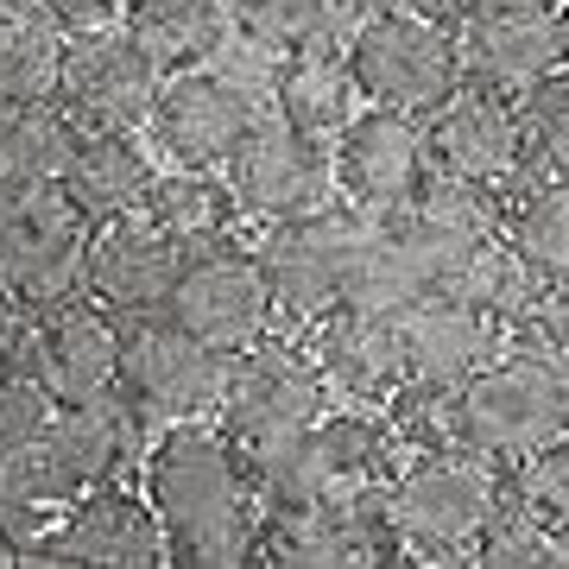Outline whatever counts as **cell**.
Masks as SVG:
<instances>
[{
  "label": "cell",
  "instance_id": "cell-1",
  "mask_svg": "<svg viewBox=\"0 0 569 569\" xmlns=\"http://www.w3.org/2000/svg\"><path fill=\"white\" fill-rule=\"evenodd\" d=\"M146 500L164 526V550L183 569L260 563L266 500L253 488L247 449L222 430V418H178L146 449Z\"/></svg>",
  "mask_w": 569,
  "mask_h": 569
},
{
  "label": "cell",
  "instance_id": "cell-2",
  "mask_svg": "<svg viewBox=\"0 0 569 569\" xmlns=\"http://www.w3.org/2000/svg\"><path fill=\"white\" fill-rule=\"evenodd\" d=\"M387 507L411 563H475L500 507V462L468 443L411 449V462L392 468Z\"/></svg>",
  "mask_w": 569,
  "mask_h": 569
},
{
  "label": "cell",
  "instance_id": "cell-3",
  "mask_svg": "<svg viewBox=\"0 0 569 569\" xmlns=\"http://www.w3.org/2000/svg\"><path fill=\"white\" fill-rule=\"evenodd\" d=\"M456 430L493 462L569 437V361L545 348H500L468 387H456Z\"/></svg>",
  "mask_w": 569,
  "mask_h": 569
},
{
  "label": "cell",
  "instance_id": "cell-4",
  "mask_svg": "<svg viewBox=\"0 0 569 569\" xmlns=\"http://www.w3.org/2000/svg\"><path fill=\"white\" fill-rule=\"evenodd\" d=\"M260 563L329 569V563H411L387 507V481L317 500H284L260 519Z\"/></svg>",
  "mask_w": 569,
  "mask_h": 569
},
{
  "label": "cell",
  "instance_id": "cell-5",
  "mask_svg": "<svg viewBox=\"0 0 569 569\" xmlns=\"http://www.w3.org/2000/svg\"><path fill=\"white\" fill-rule=\"evenodd\" d=\"M348 63H355V82H361L367 102L411 108V114H430L468 82L462 32H449V26L411 13V7L367 13L348 39Z\"/></svg>",
  "mask_w": 569,
  "mask_h": 569
},
{
  "label": "cell",
  "instance_id": "cell-6",
  "mask_svg": "<svg viewBox=\"0 0 569 569\" xmlns=\"http://www.w3.org/2000/svg\"><path fill=\"white\" fill-rule=\"evenodd\" d=\"M361 203H323L310 216L272 222L260 253V272L272 284V305H279L284 329H305L310 317H323L329 305H342L348 284H355V253H361Z\"/></svg>",
  "mask_w": 569,
  "mask_h": 569
},
{
  "label": "cell",
  "instance_id": "cell-7",
  "mask_svg": "<svg viewBox=\"0 0 569 569\" xmlns=\"http://www.w3.org/2000/svg\"><path fill=\"white\" fill-rule=\"evenodd\" d=\"M89 234H96V222L58 183L0 197V291H13L26 310H51L77 298Z\"/></svg>",
  "mask_w": 569,
  "mask_h": 569
},
{
  "label": "cell",
  "instance_id": "cell-8",
  "mask_svg": "<svg viewBox=\"0 0 569 569\" xmlns=\"http://www.w3.org/2000/svg\"><path fill=\"white\" fill-rule=\"evenodd\" d=\"M228 387V355L209 348L203 336L171 317H127L121 329V392L152 418V425H178V418H216Z\"/></svg>",
  "mask_w": 569,
  "mask_h": 569
},
{
  "label": "cell",
  "instance_id": "cell-9",
  "mask_svg": "<svg viewBox=\"0 0 569 569\" xmlns=\"http://www.w3.org/2000/svg\"><path fill=\"white\" fill-rule=\"evenodd\" d=\"M228 190L241 197L247 216L260 222H291L329 203L336 190V146H323V133H305L298 121H284L279 108L241 133V146L222 159Z\"/></svg>",
  "mask_w": 569,
  "mask_h": 569
},
{
  "label": "cell",
  "instance_id": "cell-10",
  "mask_svg": "<svg viewBox=\"0 0 569 569\" xmlns=\"http://www.w3.org/2000/svg\"><path fill=\"white\" fill-rule=\"evenodd\" d=\"M425 127H430V159H437V171H449V178L500 190V197H512V190L531 178L526 114H519V96H507V89L462 82L449 102L430 108Z\"/></svg>",
  "mask_w": 569,
  "mask_h": 569
},
{
  "label": "cell",
  "instance_id": "cell-11",
  "mask_svg": "<svg viewBox=\"0 0 569 569\" xmlns=\"http://www.w3.org/2000/svg\"><path fill=\"white\" fill-rule=\"evenodd\" d=\"M329 411V387L305 342L291 336H266V342L228 355V387H222V430L234 443H266L284 430H305Z\"/></svg>",
  "mask_w": 569,
  "mask_h": 569
},
{
  "label": "cell",
  "instance_id": "cell-12",
  "mask_svg": "<svg viewBox=\"0 0 569 569\" xmlns=\"http://www.w3.org/2000/svg\"><path fill=\"white\" fill-rule=\"evenodd\" d=\"M26 563H96V569H152V563H171L164 550V526L152 500L140 488H121V481H102L89 488L82 500L51 519V526L26 545Z\"/></svg>",
  "mask_w": 569,
  "mask_h": 569
},
{
  "label": "cell",
  "instance_id": "cell-13",
  "mask_svg": "<svg viewBox=\"0 0 569 569\" xmlns=\"http://www.w3.org/2000/svg\"><path fill=\"white\" fill-rule=\"evenodd\" d=\"M171 317H178L190 336H203L209 348L222 355H241V348L266 342L272 323H279V305H272V284L260 272V253H241V247H203V253H183L178 291H171Z\"/></svg>",
  "mask_w": 569,
  "mask_h": 569
},
{
  "label": "cell",
  "instance_id": "cell-14",
  "mask_svg": "<svg viewBox=\"0 0 569 569\" xmlns=\"http://www.w3.org/2000/svg\"><path fill=\"white\" fill-rule=\"evenodd\" d=\"M437 178L430 159V127L411 108H361L355 121L336 133V183H342L348 203L373 209H411L425 197V183Z\"/></svg>",
  "mask_w": 569,
  "mask_h": 569
},
{
  "label": "cell",
  "instance_id": "cell-15",
  "mask_svg": "<svg viewBox=\"0 0 569 569\" xmlns=\"http://www.w3.org/2000/svg\"><path fill=\"white\" fill-rule=\"evenodd\" d=\"M159 89H164V63L152 58L127 26H102V32L70 39V63H63L58 102L77 114V127L133 133V127L152 121Z\"/></svg>",
  "mask_w": 569,
  "mask_h": 569
},
{
  "label": "cell",
  "instance_id": "cell-16",
  "mask_svg": "<svg viewBox=\"0 0 569 569\" xmlns=\"http://www.w3.org/2000/svg\"><path fill=\"white\" fill-rule=\"evenodd\" d=\"M305 355L317 361L329 399L342 406H387L406 387V348H399V317L373 305H329L323 317L305 323Z\"/></svg>",
  "mask_w": 569,
  "mask_h": 569
},
{
  "label": "cell",
  "instance_id": "cell-17",
  "mask_svg": "<svg viewBox=\"0 0 569 569\" xmlns=\"http://www.w3.org/2000/svg\"><path fill=\"white\" fill-rule=\"evenodd\" d=\"M260 121V102H253V89L241 77H228V70H171L159 89V102H152V140L171 164H216L241 146V133Z\"/></svg>",
  "mask_w": 569,
  "mask_h": 569
},
{
  "label": "cell",
  "instance_id": "cell-18",
  "mask_svg": "<svg viewBox=\"0 0 569 569\" xmlns=\"http://www.w3.org/2000/svg\"><path fill=\"white\" fill-rule=\"evenodd\" d=\"M392 317H399V348H406V380L411 387L456 392V387H468L500 348H512L507 317L468 305V298H456V291H425V298L399 305Z\"/></svg>",
  "mask_w": 569,
  "mask_h": 569
},
{
  "label": "cell",
  "instance_id": "cell-19",
  "mask_svg": "<svg viewBox=\"0 0 569 569\" xmlns=\"http://www.w3.org/2000/svg\"><path fill=\"white\" fill-rule=\"evenodd\" d=\"M563 63H569V39H563L557 0H488L462 26L468 82H488V89L519 96V89H531L538 77L563 70Z\"/></svg>",
  "mask_w": 569,
  "mask_h": 569
},
{
  "label": "cell",
  "instance_id": "cell-20",
  "mask_svg": "<svg viewBox=\"0 0 569 569\" xmlns=\"http://www.w3.org/2000/svg\"><path fill=\"white\" fill-rule=\"evenodd\" d=\"M121 329H127V317H114V310L96 305L89 291H77V298L39 310L26 367L58 392L63 406L96 399V392L121 387Z\"/></svg>",
  "mask_w": 569,
  "mask_h": 569
},
{
  "label": "cell",
  "instance_id": "cell-21",
  "mask_svg": "<svg viewBox=\"0 0 569 569\" xmlns=\"http://www.w3.org/2000/svg\"><path fill=\"white\" fill-rule=\"evenodd\" d=\"M183 272V247L164 234L152 216H121L89 234V260H82V291L108 305L114 317H152L171 305Z\"/></svg>",
  "mask_w": 569,
  "mask_h": 569
},
{
  "label": "cell",
  "instance_id": "cell-22",
  "mask_svg": "<svg viewBox=\"0 0 569 569\" xmlns=\"http://www.w3.org/2000/svg\"><path fill=\"white\" fill-rule=\"evenodd\" d=\"M152 183H159V171H152V159L140 152L133 133L82 127V140L70 152V164H63L58 190L102 228V222H121V216H140L146 197H152Z\"/></svg>",
  "mask_w": 569,
  "mask_h": 569
},
{
  "label": "cell",
  "instance_id": "cell-23",
  "mask_svg": "<svg viewBox=\"0 0 569 569\" xmlns=\"http://www.w3.org/2000/svg\"><path fill=\"white\" fill-rule=\"evenodd\" d=\"M361 82H355V63L336 44H305V51H284L279 77H272V108L284 121H298L305 133H323L336 140L355 114H361Z\"/></svg>",
  "mask_w": 569,
  "mask_h": 569
},
{
  "label": "cell",
  "instance_id": "cell-24",
  "mask_svg": "<svg viewBox=\"0 0 569 569\" xmlns=\"http://www.w3.org/2000/svg\"><path fill=\"white\" fill-rule=\"evenodd\" d=\"M70 32L44 0H0V102H58Z\"/></svg>",
  "mask_w": 569,
  "mask_h": 569
},
{
  "label": "cell",
  "instance_id": "cell-25",
  "mask_svg": "<svg viewBox=\"0 0 569 569\" xmlns=\"http://www.w3.org/2000/svg\"><path fill=\"white\" fill-rule=\"evenodd\" d=\"M82 127L63 102H0V197L63 178Z\"/></svg>",
  "mask_w": 569,
  "mask_h": 569
},
{
  "label": "cell",
  "instance_id": "cell-26",
  "mask_svg": "<svg viewBox=\"0 0 569 569\" xmlns=\"http://www.w3.org/2000/svg\"><path fill=\"white\" fill-rule=\"evenodd\" d=\"M146 216H152L183 253H203V247L234 241V222H241L247 209H241V197L228 190V178H216L209 164H178L171 178L152 183Z\"/></svg>",
  "mask_w": 569,
  "mask_h": 569
},
{
  "label": "cell",
  "instance_id": "cell-27",
  "mask_svg": "<svg viewBox=\"0 0 569 569\" xmlns=\"http://www.w3.org/2000/svg\"><path fill=\"white\" fill-rule=\"evenodd\" d=\"M228 20L234 13H228L222 0H133L121 26L164 63V77H171V70H197V63L216 58L228 39Z\"/></svg>",
  "mask_w": 569,
  "mask_h": 569
},
{
  "label": "cell",
  "instance_id": "cell-28",
  "mask_svg": "<svg viewBox=\"0 0 569 569\" xmlns=\"http://www.w3.org/2000/svg\"><path fill=\"white\" fill-rule=\"evenodd\" d=\"M507 234L545 279H569V171H531L512 190Z\"/></svg>",
  "mask_w": 569,
  "mask_h": 569
},
{
  "label": "cell",
  "instance_id": "cell-29",
  "mask_svg": "<svg viewBox=\"0 0 569 569\" xmlns=\"http://www.w3.org/2000/svg\"><path fill=\"white\" fill-rule=\"evenodd\" d=\"M228 13L241 26L247 44L260 51H305V44H329L342 32L348 0H228Z\"/></svg>",
  "mask_w": 569,
  "mask_h": 569
},
{
  "label": "cell",
  "instance_id": "cell-30",
  "mask_svg": "<svg viewBox=\"0 0 569 569\" xmlns=\"http://www.w3.org/2000/svg\"><path fill=\"white\" fill-rule=\"evenodd\" d=\"M500 481H507L512 500H526L538 519H545L550 531L569 519V437H557V443L531 449V456H512V462H500Z\"/></svg>",
  "mask_w": 569,
  "mask_h": 569
},
{
  "label": "cell",
  "instance_id": "cell-31",
  "mask_svg": "<svg viewBox=\"0 0 569 569\" xmlns=\"http://www.w3.org/2000/svg\"><path fill=\"white\" fill-rule=\"evenodd\" d=\"M519 114L531 140V171H569V63L519 89Z\"/></svg>",
  "mask_w": 569,
  "mask_h": 569
},
{
  "label": "cell",
  "instance_id": "cell-32",
  "mask_svg": "<svg viewBox=\"0 0 569 569\" xmlns=\"http://www.w3.org/2000/svg\"><path fill=\"white\" fill-rule=\"evenodd\" d=\"M58 411H63V399L44 387L32 367L0 373V462H7V456H20L26 443H39Z\"/></svg>",
  "mask_w": 569,
  "mask_h": 569
},
{
  "label": "cell",
  "instance_id": "cell-33",
  "mask_svg": "<svg viewBox=\"0 0 569 569\" xmlns=\"http://www.w3.org/2000/svg\"><path fill=\"white\" fill-rule=\"evenodd\" d=\"M475 563H493V569H512V563H550V526L526 500H512L507 481H500V507H493L488 531H481V550Z\"/></svg>",
  "mask_w": 569,
  "mask_h": 569
},
{
  "label": "cell",
  "instance_id": "cell-34",
  "mask_svg": "<svg viewBox=\"0 0 569 569\" xmlns=\"http://www.w3.org/2000/svg\"><path fill=\"white\" fill-rule=\"evenodd\" d=\"M512 342L545 348V355H563L569 361V279H545L531 291V305L512 323Z\"/></svg>",
  "mask_w": 569,
  "mask_h": 569
},
{
  "label": "cell",
  "instance_id": "cell-35",
  "mask_svg": "<svg viewBox=\"0 0 569 569\" xmlns=\"http://www.w3.org/2000/svg\"><path fill=\"white\" fill-rule=\"evenodd\" d=\"M32 323H39V310H26L13 291H0V373H13L26 367V348H32Z\"/></svg>",
  "mask_w": 569,
  "mask_h": 569
},
{
  "label": "cell",
  "instance_id": "cell-36",
  "mask_svg": "<svg viewBox=\"0 0 569 569\" xmlns=\"http://www.w3.org/2000/svg\"><path fill=\"white\" fill-rule=\"evenodd\" d=\"M44 7H51V13L63 20V32H70V39H82V32H102V26H121L133 0H44Z\"/></svg>",
  "mask_w": 569,
  "mask_h": 569
},
{
  "label": "cell",
  "instance_id": "cell-37",
  "mask_svg": "<svg viewBox=\"0 0 569 569\" xmlns=\"http://www.w3.org/2000/svg\"><path fill=\"white\" fill-rule=\"evenodd\" d=\"M399 7H411V13H425V20H437V26H449V32H462L488 0H399Z\"/></svg>",
  "mask_w": 569,
  "mask_h": 569
},
{
  "label": "cell",
  "instance_id": "cell-38",
  "mask_svg": "<svg viewBox=\"0 0 569 569\" xmlns=\"http://www.w3.org/2000/svg\"><path fill=\"white\" fill-rule=\"evenodd\" d=\"M550 563H569V519L550 531Z\"/></svg>",
  "mask_w": 569,
  "mask_h": 569
},
{
  "label": "cell",
  "instance_id": "cell-39",
  "mask_svg": "<svg viewBox=\"0 0 569 569\" xmlns=\"http://www.w3.org/2000/svg\"><path fill=\"white\" fill-rule=\"evenodd\" d=\"M0 563H20V538H13L7 526H0Z\"/></svg>",
  "mask_w": 569,
  "mask_h": 569
},
{
  "label": "cell",
  "instance_id": "cell-40",
  "mask_svg": "<svg viewBox=\"0 0 569 569\" xmlns=\"http://www.w3.org/2000/svg\"><path fill=\"white\" fill-rule=\"evenodd\" d=\"M557 13H563V39H569V0H557Z\"/></svg>",
  "mask_w": 569,
  "mask_h": 569
}]
</instances>
